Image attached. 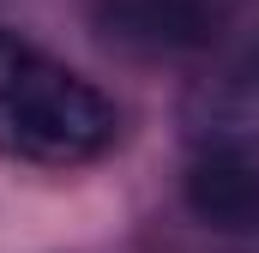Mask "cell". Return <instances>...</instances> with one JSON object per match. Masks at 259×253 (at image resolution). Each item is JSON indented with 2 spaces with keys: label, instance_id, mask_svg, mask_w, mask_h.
<instances>
[{
  "label": "cell",
  "instance_id": "obj_1",
  "mask_svg": "<svg viewBox=\"0 0 259 253\" xmlns=\"http://www.w3.org/2000/svg\"><path fill=\"white\" fill-rule=\"evenodd\" d=\"M115 103L78 78L72 66L42 55L36 43L0 30V157L72 169L115 145Z\"/></svg>",
  "mask_w": 259,
  "mask_h": 253
},
{
  "label": "cell",
  "instance_id": "obj_2",
  "mask_svg": "<svg viewBox=\"0 0 259 253\" xmlns=\"http://www.w3.org/2000/svg\"><path fill=\"white\" fill-rule=\"evenodd\" d=\"M187 205L205 229L259 241V157L247 145H205L187 163Z\"/></svg>",
  "mask_w": 259,
  "mask_h": 253
},
{
  "label": "cell",
  "instance_id": "obj_3",
  "mask_svg": "<svg viewBox=\"0 0 259 253\" xmlns=\"http://www.w3.org/2000/svg\"><path fill=\"white\" fill-rule=\"evenodd\" d=\"M211 24L205 0H103V30L133 49H199Z\"/></svg>",
  "mask_w": 259,
  "mask_h": 253
},
{
  "label": "cell",
  "instance_id": "obj_4",
  "mask_svg": "<svg viewBox=\"0 0 259 253\" xmlns=\"http://www.w3.org/2000/svg\"><path fill=\"white\" fill-rule=\"evenodd\" d=\"M253 72H259V61H253ZM253 85H259V78H253Z\"/></svg>",
  "mask_w": 259,
  "mask_h": 253
}]
</instances>
